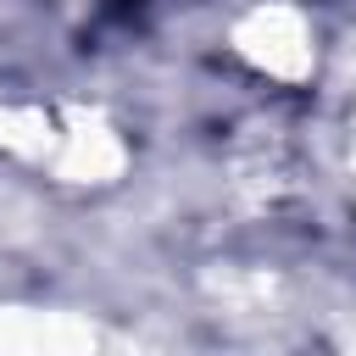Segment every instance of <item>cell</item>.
<instances>
[{"instance_id": "cell-1", "label": "cell", "mask_w": 356, "mask_h": 356, "mask_svg": "<svg viewBox=\"0 0 356 356\" xmlns=\"http://www.w3.org/2000/svg\"><path fill=\"white\" fill-rule=\"evenodd\" d=\"M150 11H156V0H100L106 22H145Z\"/></svg>"}]
</instances>
